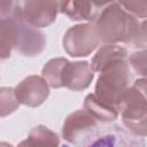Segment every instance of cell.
<instances>
[{"instance_id": "obj_1", "label": "cell", "mask_w": 147, "mask_h": 147, "mask_svg": "<svg viewBox=\"0 0 147 147\" xmlns=\"http://www.w3.org/2000/svg\"><path fill=\"white\" fill-rule=\"evenodd\" d=\"M95 30L98 37L108 42L125 41L131 45H145V23L140 25L139 21L126 14L117 3H109V7L105 8Z\"/></svg>"}, {"instance_id": "obj_2", "label": "cell", "mask_w": 147, "mask_h": 147, "mask_svg": "<svg viewBox=\"0 0 147 147\" xmlns=\"http://www.w3.org/2000/svg\"><path fill=\"white\" fill-rule=\"evenodd\" d=\"M100 76L94 98L100 102L116 109L125 91L127 90V83L130 82V71L125 60L118 61L106 69H103Z\"/></svg>"}, {"instance_id": "obj_3", "label": "cell", "mask_w": 147, "mask_h": 147, "mask_svg": "<svg viewBox=\"0 0 147 147\" xmlns=\"http://www.w3.org/2000/svg\"><path fill=\"white\" fill-rule=\"evenodd\" d=\"M124 123L137 133L146 134V83L139 79L125 91L118 105Z\"/></svg>"}, {"instance_id": "obj_4", "label": "cell", "mask_w": 147, "mask_h": 147, "mask_svg": "<svg viewBox=\"0 0 147 147\" xmlns=\"http://www.w3.org/2000/svg\"><path fill=\"white\" fill-rule=\"evenodd\" d=\"M98 42V33L92 25H78L70 29L63 40L67 52L72 56L87 55L95 48Z\"/></svg>"}, {"instance_id": "obj_5", "label": "cell", "mask_w": 147, "mask_h": 147, "mask_svg": "<svg viewBox=\"0 0 147 147\" xmlns=\"http://www.w3.org/2000/svg\"><path fill=\"white\" fill-rule=\"evenodd\" d=\"M92 78L93 71L87 62L69 63L65 60L60 74V86H67L78 91L87 87Z\"/></svg>"}, {"instance_id": "obj_6", "label": "cell", "mask_w": 147, "mask_h": 147, "mask_svg": "<svg viewBox=\"0 0 147 147\" xmlns=\"http://www.w3.org/2000/svg\"><path fill=\"white\" fill-rule=\"evenodd\" d=\"M15 95L18 102L36 107L44 102L48 95V86L46 80L40 77L31 76L23 80L15 90Z\"/></svg>"}, {"instance_id": "obj_7", "label": "cell", "mask_w": 147, "mask_h": 147, "mask_svg": "<svg viewBox=\"0 0 147 147\" xmlns=\"http://www.w3.org/2000/svg\"><path fill=\"white\" fill-rule=\"evenodd\" d=\"M20 9L22 20L29 24L40 28L51 24L56 16L55 2H24Z\"/></svg>"}, {"instance_id": "obj_8", "label": "cell", "mask_w": 147, "mask_h": 147, "mask_svg": "<svg viewBox=\"0 0 147 147\" xmlns=\"http://www.w3.org/2000/svg\"><path fill=\"white\" fill-rule=\"evenodd\" d=\"M20 9H15L11 17H0V60L10 55L17 45Z\"/></svg>"}, {"instance_id": "obj_9", "label": "cell", "mask_w": 147, "mask_h": 147, "mask_svg": "<svg viewBox=\"0 0 147 147\" xmlns=\"http://www.w3.org/2000/svg\"><path fill=\"white\" fill-rule=\"evenodd\" d=\"M90 126H94L93 116L85 111H77L71 114L63 126V137L69 141H75L78 136Z\"/></svg>"}, {"instance_id": "obj_10", "label": "cell", "mask_w": 147, "mask_h": 147, "mask_svg": "<svg viewBox=\"0 0 147 147\" xmlns=\"http://www.w3.org/2000/svg\"><path fill=\"white\" fill-rule=\"evenodd\" d=\"M125 56H126V52L124 48L115 45L105 46L98 52V54L93 59L92 69L95 71H102L107 67L118 61L125 60Z\"/></svg>"}, {"instance_id": "obj_11", "label": "cell", "mask_w": 147, "mask_h": 147, "mask_svg": "<svg viewBox=\"0 0 147 147\" xmlns=\"http://www.w3.org/2000/svg\"><path fill=\"white\" fill-rule=\"evenodd\" d=\"M59 139L55 133L45 126L34 127L26 140L20 144L18 147H57Z\"/></svg>"}, {"instance_id": "obj_12", "label": "cell", "mask_w": 147, "mask_h": 147, "mask_svg": "<svg viewBox=\"0 0 147 147\" xmlns=\"http://www.w3.org/2000/svg\"><path fill=\"white\" fill-rule=\"evenodd\" d=\"M106 3L96 2H61V10L72 20H91L95 15L96 9Z\"/></svg>"}, {"instance_id": "obj_13", "label": "cell", "mask_w": 147, "mask_h": 147, "mask_svg": "<svg viewBox=\"0 0 147 147\" xmlns=\"http://www.w3.org/2000/svg\"><path fill=\"white\" fill-rule=\"evenodd\" d=\"M18 106V101L13 88L3 87L0 90V116L13 113Z\"/></svg>"}, {"instance_id": "obj_14", "label": "cell", "mask_w": 147, "mask_h": 147, "mask_svg": "<svg viewBox=\"0 0 147 147\" xmlns=\"http://www.w3.org/2000/svg\"><path fill=\"white\" fill-rule=\"evenodd\" d=\"M115 141L116 138L114 136H106L95 140L90 147H115ZM63 147H68V146H63Z\"/></svg>"}, {"instance_id": "obj_15", "label": "cell", "mask_w": 147, "mask_h": 147, "mask_svg": "<svg viewBox=\"0 0 147 147\" xmlns=\"http://www.w3.org/2000/svg\"><path fill=\"white\" fill-rule=\"evenodd\" d=\"M141 3H142V2H122V3H119V5H123V6L127 7V8H131L132 6H138V8H139V6H140ZM130 11H132V13H134L136 15L141 16V17H145V16H146V8H141V9H132V10H130Z\"/></svg>"}, {"instance_id": "obj_16", "label": "cell", "mask_w": 147, "mask_h": 147, "mask_svg": "<svg viewBox=\"0 0 147 147\" xmlns=\"http://www.w3.org/2000/svg\"><path fill=\"white\" fill-rule=\"evenodd\" d=\"M0 147H11V146L8 144H5V142H0Z\"/></svg>"}]
</instances>
